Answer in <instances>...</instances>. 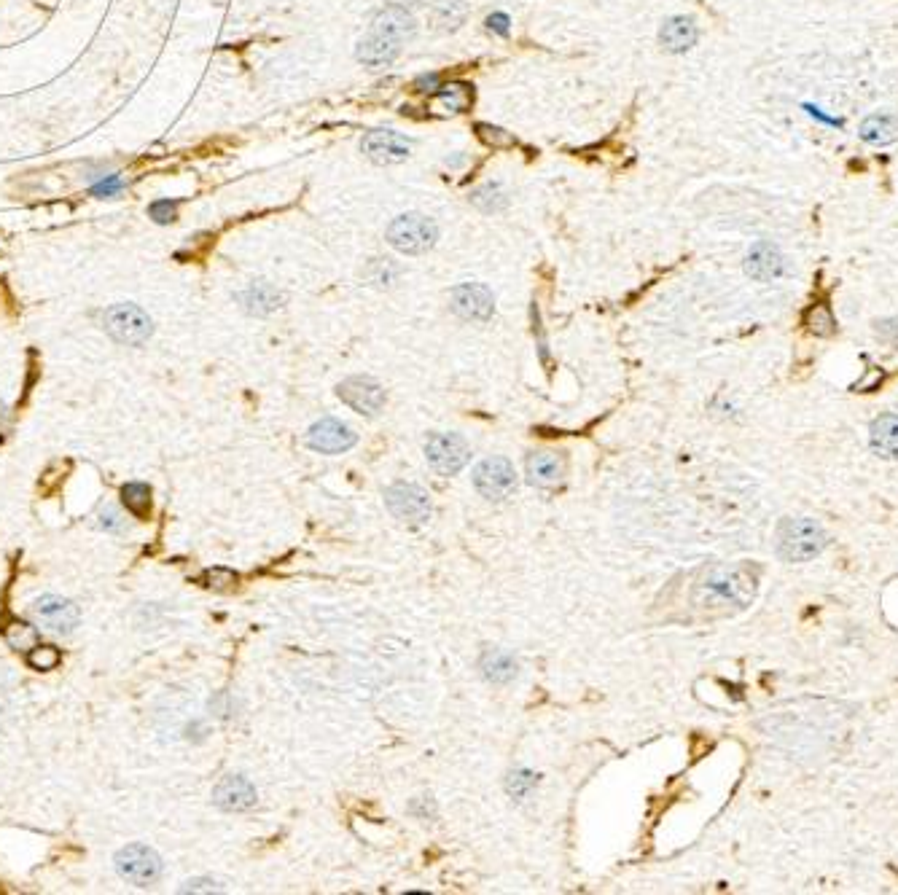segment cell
I'll return each instance as SVG.
<instances>
[{
  "label": "cell",
  "instance_id": "1",
  "mask_svg": "<svg viewBox=\"0 0 898 895\" xmlns=\"http://www.w3.org/2000/svg\"><path fill=\"white\" fill-rule=\"evenodd\" d=\"M417 33V19L404 3H388L382 6L369 22V30L355 46V60L366 68H388L398 60L406 41H412Z\"/></svg>",
  "mask_w": 898,
  "mask_h": 895
},
{
  "label": "cell",
  "instance_id": "2",
  "mask_svg": "<svg viewBox=\"0 0 898 895\" xmlns=\"http://www.w3.org/2000/svg\"><path fill=\"white\" fill-rule=\"evenodd\" d=\"M759 589V570L751 565H718L694 589V605L708 613L743 611Z\"/></svg>",
  "mask_w": 898,
  "mask_h": 895
},
{
  "label": "cell",
  "instance_id": "3",
  "mask_svg": "<svg viewBox=\"0 0 898 895\" xmlns=\"http://www.w3.org/2000/svg\"><path fill=\"white\" fill-rule=\"evenodd\" d=\"M826 546L829 535L810 517H786L775 533V551L783 562H807Z\"/></svg>",
  "mask_w": 898,
  "mask_h": 895
},
{
  "label": "cell",
  "instance_id": "4",
  "mask_svg": "<svg viewBox=\"0 0 898 895\" xmlns=\"http://www.w3.org/2000/svg\"><path fill=\"white\" fill-rule=\"evenodd\" d=\"M385 240L390 248H396L404 256H420L436 245L439 240V226L436 221L423 213H404V216L393 218L385 232Z\"/></svg>",
  "mask_w": 898,
  "mask_h": 895
},
{
  "label": "cell",
  "instance_id": "5",
  "mask_svg": "<svg viewBox=\"0 0 898 895\" xmlns=\"http://www.w3.org/2000/svg\"><path fill=\"white\" fill-rule=\"evenodd\" d=\"M105 331L119 342V345L127 347H143L154 334V323L148 318L146 312L140 310L138 304H113L108 307L103 315Z\"/></svg>",
  "mask_w": 898,
  "mask_h": 895
},
{
  "label": "cell",
  "instance_id": "6",
  "mask_svg": "<svg viewBox=\"0 0 898 895\" xmlns=\"http://www.w3.org/2000/svg\"><path fill=\"white\" fill-rule=\"evenodd\" d=\"M385 506H388V511L398 519V522H404V525L412 527L425 525L433 514L431 495H428L423 487L406 482L390 484L388 490H385Z\"/></svg>",
  "mask_w": 898,
  "mask_h": 895
},
{
  "label": "cell",
  "instance_id": "7",
  "mask_svg": "<svg viewBox=\"0 0 898 895\" xmlns=\"http://www.w3.org/2000/svg\"><path fill=\"white\" fill-rule=\"evenodd\" d=\"M116 871L135 887L154 885L162 874V861L146 844H127L116 852Z\"/></svg>",
  "mask_w": 898,
  "mask_h": 895
},
{
  "label": "cell",
  "instance_id": "8",
  "mask_svg": "<svg viewBox=\"0 0 898 895\" xmlns=\"http://www.w3.org/2000/svg\"><path fill=\"white\" fill-rule=\"evenodd\" d=\"M425 460L441 476H455L471 460V449L458 433H433L425 444Z\"/></svg>",
  "mask_w": 898,
  "mask_h": 895
},
{
  "label": "cell",
  "instance_id": "9",
  "mask_svg": "<svg viewBox=\"0 0 898 895\" xmlns=\"http://www.w3.org/2000/svg\"><path fill=\"white\" fill-rule=\"evenodd\" d=\"M474 487L487 500H506L517 490V471L506 457H487L474 468Z\"/></svg>",
  "mask_w": 898,
  "mask_h": 895
},
{
  "label": "cell",
  "instance_id": "10",
  "mask_svg": "<svg viewBox=\"0 0 898 895\" xmlns=\"http://www.w3.org/2000/svg\"><path fill=\"white\" fill-rule=\"evenodd\" d=\"M33 619L35 624L52 635H68L78 627V605L68 597H60V594H44L41 600H35L33 605Z\"/></svg>",
  "mask_w": 898,
  "mask_h": 895
},
{
  "label": "cell",
  "instance_id": "11",
  "mask_svg": "<svg viewBox=\"0 0 898 895\" xmlns=\"http://www.w3.org/2000/svg\"><path fill=\"white\" fill-rule=\"evenodd\" d=\"M361 151L374 164H401L412 156V140L396 130H372L361 140Z\"/></svg>",
  "mask_w": 898,
  "mask_h": 895
},
{
  "label": "cell",
  "instance_id": "12",
  "mask_svg": "<svg viewBox=\"0 0 898 895\" xmlns=\"http://www.w3.org/2000/svg\"><path fill=\"white\" fill-rule=\"evenodd\" d=\"M355 431L350 425H345L337 417H323L312 425L307 431V447L320 452V455H342L350 447H355Z\"/></svg>",
  "mask_w": 898,
  "mask_h": 895
},
{
  "label": "cell",
  "instance_id": "13",
  "mask_svg": "<svg viewBox=\"0 0 898 895\" xmlns=\"http://www.w3.org/2000/svg\"><path fill=\"white\" fill-rule=\"evenodd\" d=\"M337 396L350 409H355L358 414H366V417L380 414L382 406H385V390L372 377H347L345 382L337 385Z\"/></svg>",
  "mask_w": 898,
  "mask_h": 895
},
{
  "label": "cell",
  "instance_id": "14",
  "mask_svg": "<svg viewBox=\"0 0 898 895\" xmlns=\"http://www.w3.org/2000/svg\"><path fill=\"white\" fill-rule=\"evenodd\" d=\"M449 302H452L455 315H460L463 320H476V323L490 320L495 312L493 291L482 283H463L458 288H452Z\"/></svg>",
  "mask_w": 898,
  "mask_h": 895
},
{
  "label": "cell",
  "instance_id": "15",
  "mask_svg": "<svg viewBox=\"0 0 898 895\" xmlns=\"http://www.w3.org/2000/svg\"><path fill=\"white\" fill-rule=\"evenodd\" d=\"M745 275L756 283H772L786 275V256L775 242L759 240L753 242L751 250L745 253Z\"/></svg>",
  "mask_w": 898,
  "mask_h": 895
},
{
  "label": "cell",
  "instance_id": "16",
  "mask_svg": "<svg viewBox=\"0 0 898 895\" xmlns=\"http://www.w3.org/2000/svg\"><path fill=\"white\" fill-rule=\"evenodd\" d=\"M256 788L248 777L242 775H226L221 783L213 788V801L216 807L226 809V812H245L256 804Z\"/></svg>",
  "mask_w": 898,
  "mask_h": 895
},
{
  "label": "cell",
  "instance_id": "17",
  "mask_svg": "<svg viewBox=\"0 0 898 895\" xmlns=\"http://www.w3.org/2000/svg\"><path fill=\"white\" fill-rule=\"evenodd\" d=\"M697 38H700V27L691 17H670L665 19V25L659 30V44L662 49L670 54H683L694 49L697 44Z\"/></svg>",
  "mask_w": 898,
  "mask_h": 895
},
{
  "label": "cell",
  "instance_id": "18",
  "mask_svg": "<svg viewBox=\"0 0 898 895\" xmlns=\"http://www.w3.org/2000/svg\"><path fill=\"white\" fill-rule=\"evenodd\" d=\"M527 479L536 487H557L565 479V457L562 452H533L527 457Z\"/></svg>",
  "mask_w": 898,
  "mask_h": 895
},
{
  "label": "cell",
  "instance_id": "19",
  "mask_svg": "<svg viewBox=\"0 0 898 895\" xmlns=\"http://www.w3.org/2000/svg\"><path fill=\"white\" fill-rule=\"evenodd\" d=\"M240 304L248 315L264 318V315H272V312L283 307V293L267 280H253L245 291H240Z\"/></svg>",
  "mask_w": 898,
  "mask_h": 895
},
{
  "label": "cell",
  "instance_id": "20",
  "mask_svg": "<svg viewBox=\"0 0 898 895\" xmlns=\"http://www.w3.org/2000/svg\"><path fill=\"white\" fill-rule=\"evenodd\" d=\"M858 138L874 148L893 146L898 140V116H893V113H869L858 124Z\"/></svg>",
  "mask_w": 898,
  "mask_h": 895
},
{
  "label": "cell",
  "instance_id": "21",
  "mask_svg": "<svg viewBox=\"0 0 898 895\" xmlns=\"http://www.w3.org/2000/svg\"><path fill=\"white\" fill-rule=\"evenodd\" d=\"M431 103L441 113H466L474 103V87L466 81H452L433 92Z\"/></svg>",
  "mask_w": 898,
  "mask_h": 895
},
{
  "label": "cell",
  "instance_id": "22",
  "mask_svg": "<svg viewBox=\"0 0 898 895\" xmlns=\"http://www.w3.org/2000/svg\"><path fill=\"white\" fill-rule=\"evenodd\" d=\"M869 444L880 457L898 460V414H882L872 422Z\"/></svg>",
  "mask_w": 898,
  "mask_h": 895
},
{
  "label": "cell",
  "instance_id": "23",
  "mask_svg": "<svg viewBox=\"0 0 898 895\" xmlns=\"http://www.w3.org/2000/svg\"><path fill=\"white\" fill-rule=\"evenodd\" d=\"M482 675L490 683H509L517 678V659L501 648H487L482 656Z\"/></svg>",
  "mask_w": 898,
  "mask_h": 895
},
{
  "label": "cell",
  "instance_id": "24",
  "mask_svg": "<svg viewBox=\"0 0 898 895\" xmlns=\"http://www.w3.org/2000/svg\"><path fill=\"white\" fill-rule=\"evenodd\" d=\"M468 17V3L466 0H436L431 6V25L433 30H441V33H449V30H458Z\"/></svg>",
  "mask_w": 898,
  "mask_h": 895
},
{
  "label": "cell",
  "instance_id": "25",
  "mask_svg": "<svg viewBox=\"0 0 898 895\" xmlns=\"http://www.w3.org/2000/svg\"><path fill=\"white\" fill-rule=\"evenodd\" d=\"M802 320L810 334L823 336V339H829V336L837 334V320H834V312H831L829 304H823V302L810 304V307L804 310Z\"/></svg>",
  "mask_w": 898,
  "mask_h": 895
},
{
  "label": "cell",
  "instance_id": "26",
  "mask_svg": "<svg viewBox=\"0 0 898 895\" xmlns=\"http://www.w3.org/2000/svg\"><path fill=\"white\" fill-rule=\"evenodd\" d=\"M471 205L479 207L482 213H501L503 207L509 205V197H506V191H503L501 183H482L479 189L471 191Z\"/></svg>",
  "mask_w": 898,
  "mask_h": 895
},
{
  "label": "cell",
  "instance_id": "27",
  "mask_svg": "<svg viewBox=\"0 0 898 895\" xmlns=\"http://www.w3.org/2000/svg\"><path fill=\"white\" fill-rule=\"evenodd\" d=\"M121 500L130 511L132 517L146 519L151 514V487L148 484H127L121 490Z\"/></svg>",
  "mask_w": 898,
  "mask_h": 895
},
{
  "label": "cell",
  "instance_id": "28",
  "mask_svg": "<svg viewBox=\"0 0 898 895\" xmlns=\"http://www.w3.org/2000/svg\"><path fill=\"white\" fill-rule=\"evenodd\" d=\"M474 130H476V138L482 140L484 146L498 148V151H503V148H514V146H517V140H514V135H509V132L501 130V127H495V124H487V121H479Z\"/></svg>",
  "mask_w": 898,
  "mask_h": 895
},
{
  "label": "cell",
  "instance_id": "29",
  "mask_svg": "<svg viewBox=\"0 0 898 895\" xmlns=\"http://www.w3.org/2000/svg\"><path fill=\"white\" fill-rule=\"evenodd\" d=\"M89 191H92V197L97 199H116L121 191H124V181H121V175L116 173H100L92 178Z\"/></svg>",
  "mask_w": 898,
  "mask_h": 895
},
{
  "label": "cell",
  "instance_id": "30",
  "mask_svg": "<svg viewBox=\"0 0 898 895\" xmlns=\"http://www.w3.org/2000/svg\"><path fill=\"white\" fill-rule=\"evenodd\" d=\"M60 651L54 646H41V643H35L30 651H27V664L33 667V670H41V672H49L54 670L57 664H60Z\"/></svg>",
  "mask_w": 898,
  "mask_h": 895
},
{
  "label": "cell",
  "instance_id": "31",
  "mask_svg": "<svg viewBox=\"0 0 898 895\" xmlns=\"http://www.w3.org/2000/svg\"><path fill=\"white\" fill-rule=\"evenodd\" d=\"M536 783L538 777L533 775V772H527V769H514L509 775V780H506V788H509V793L514 799H525L527 793L536 788Z\"/></svg>",
  "mask_w": 898,
  "mask_h": 895
},
{
  "label": "cell",
  "instance_id": "32",
  "mask_svg": "<svg viewBox=\"0 0 898 895\" xmlns=\"http://www.w3.org/2000/svg\"><path fill=\"white\" fill-rule=\"evenodd\" d=\"M6 637H9V643L14 648H27V651H30V648L35 646V640H38V632H35L33 627L22 624V621H14V624H9V629H6Z\"/></svg>",
  "mask_w": 898,
  "mask_h": 895
},
{
  "label": "cell",
  "instance_id": "33",
  "mask_svg": "<svg viewBox=\"0 0 898 895\" xmlns=\"http://www.w3.org/2000/svg\"><path fill=\"white\" fill-rule=\"evenodd\" d=\"M398 275H401V269H398L390 259H374L372 264H369V277H372V283L377 285H390Z\"/></svg>",
  "mask_w": 898,
  "mask_h": 895
},
{
  "label": "cell",
  "instance_id": "34",
  "mask_svg": "<svg viewBox=\"0 0 898 895\" xmlns=\"http://www.w3.org/2000/svg\"><path fill=\"white\" fill-rule=\"evenodd\" d=\"M874 336L880 339L882 345H888L890 350H898V318L874 320Z\"/></svg>",
  "mask_w": 898,
  "mask_h": 895
},
{
  "label": "cell",
  "instance_id": "35",
  "mask_svg": "<svg viewBox=\"0 0 898 895\" xmlns=\"http://www.w3.org/2000/svg\"><path fill=\"white\" fill-rule=\"evenodd\" d=\"M148 216L154 218L156 224H173L175 218H178V202H173V199H156L148 207Z\"/></svg>",
  "mask_w": 898,
  "mask_h": 895
},
{
  "label": "cell",
  "instance_id": "36",
  "mask_svg": "<svg viewBox=\"0 0 898 895\" xmlns=\"http://www.w3.org/2000/svg\"><path fill=\"white\" fill-rule=\"evenodd\" d=\"M205 586H210V589H218V592H226V589L237 586V576H234L232 570H224V568L208 570V573H205Z\"/></svg>",
  "mask_w": 898,
  "mask_h": 895
},
{
  "label": "cell",
  "instance_id": "37",
  "mask_svg": "<svg viewBox=\"0 0 898 895\" xmlns=\"http://www.w3.org/2000/svg\"><path fill=\"white\" fill-rule=\"evenodd\" d=\"M484 27H487V33L498 35V38H509V33H511L509 14H503V11H495V14H490V17L484 19Z\"/></svg>",
  "mask_w": 898,
  "mask_h": 895
},
{
  "label": "cell",
  "instance_id": "38",
  "mask_svg": "<svg viewBox=\"0 0 898 895\" xmlns=\"http://www.w3.org/2000/svg\"><path fill=\"white\" fill-rule=\"evenodd\" d=\"M224 887L213 882V879H194L181 887V893H221Z\"/></svg>",
  "mask_w": 898,
  "mask_h": 895
},
{
  "label": "cell",
  "instance_id": "39",
  "mask_svg": "<svg viewBox=\"0 0 898 895\" xmlns=\"http://www.w3.org/2000/svg\"><path fill=\"white\" fill-rule=\"evenodd\" d=\"M439 87L441 78L436 76V73H423V76H417L415 84H412V89H415V92H423V95H433Z\"/></svg>",
  "mask_w": 898,
  "mask_h": 895
},
{
  "label": "cell",
  "instance_id": "40",
  "mask_svg": "<svg viewBox=\"0 0 898 895\" xmlns=\"http://www.w3.org/2000/svg\"><path fill=\"white\" fill-rule=\"evenodd\" d=\"M100 525L105 527V530H119L121 527V517L119 514H116V511H113L111 506L105 508L103 511V522H100Z\"/></svg>",
  "mask_w": 898,
  "mask_h": 895
}]
</instances>
